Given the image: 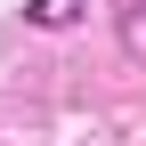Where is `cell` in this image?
Returning a JSON list of instances; mask_svg holds the SVG:
<instances>
[{"label": "cell", "mask_w": 146, "mask_h": 146, "mask_svg": "<svg viewBox=\"0 0 146 146\" xmlns=\"http://www.w3.org/2000/svg\"><path fill=\"white\" fill-rule=\"evenodd\" d=\"M81 8H89V0H33V25H41V33H65V25H81Z\"/></svg>", "instance_id": "obj_1"}, {"label": "cell", "mask_w": 146, "mask_h": 146, "mask_svg": "<svg viewBox=\"0 0 146 146\" xmlns=\"http://www.w3.org/2000/svg\"><path fill=\"white\" fill-rule=\"evenodd\" d=\"M122 49L146 57V0H122Z\"/></svg>", "instance_id": "obj_2"}]
</instances>
